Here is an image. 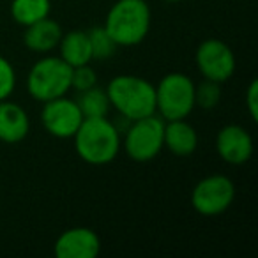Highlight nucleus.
<instances>
[{"label": "nucleus", "mask_w": 258, "mask_h": 258, "mask_svg": "<svg viewBox=\"0 0 258 258\" xmlns=\"http://www.w3.org/2000/svg\"><path fill=\"white\" fill-rule=\"evenodd\" d=\"M50 11V0H13L11 2V16L22 27H29L39 20L48 18Z\"/></svg>", "instance_id": "dca6fc26"}, {"label": "nucleus", "mask_w": 258, "mask_h": 258, "mask_svg": "<svg viewBox=\"0 0 258 258\" xmlns=\"http://www.w3.org/2000/svg\"><path fill=\"white\" fill-rule=\"evenodd\" d=\"M73 68L60 57H44L30 68L27 75V92L36 101L46 103L71 90Z\"/></svg>", "instance_id": "20e7f679"}, {"label": "nucleus", "mask_w": 258, "mask_h": 258, "mask_svg": "<svg viewBox=\"0 0 258 258\" xmlns=\"http://www.w3.org/2000/svg\"><path fill=\"white\" fill-rule=\"evenodd\" d=\"M216 151L228 165H244L253 154V138L239 124H228L219 129L216 137Z\"/></svg>", "instance_id": "9b49d317"}, {"label": "nucleus", "mask_w": 258, "mask_h": 258, "mask_svg": "<svg viewBox=\"0 0 258 258\" xmlns=\"http://www.w3.org/2000/svg\"><path fill=\"white\" fill-rule=\"evenodd\" d=\"M163 145L172 154L179 158L191 156L198 147V133L197 129L186 122V118L165 122V135H163Z\"/></svg>", "instance_id": "ddd939ff"}, {"label": "nucleus", "mask_w": 258, "mask_h": 258, "mask_svg": "<svg viewBox=\"0 0 258 258\" xmlns=\"http://www.w3.org/2000/svg\"><path fill=\"white\" fill-rule=\"evenodd\" d=\"M90 41V50H92V58L96 60H108L110 57H113V53L117 51V43L111 39V36L106 32L104 27H92L87 32Z\"/></svg>", "instance_id": "a211bd4d"}, {"label": "nucleus", "mask_w": 258, "mask_h": 258, "mask_svg": "<svg viewBox=\"0 0 258 258\" xmlns=\"http://www.w3.org/2000/svg\"><path fill=\"white\" fill-rule=\"evenodd\" d=\"M75 101H76V104H78L80 111H82L83 118L106 117L111 108L106 89H101V87H97V85L78 92V97H76Z\"/></svg>", "instance_id": "f3484780"}, {"label": "nucleus", "mask_w": 258, "mask_h": 258, "mask_svg": "<svg viewBox=\"0 0 258 258\" xmlns=\"http://www.w3.org/2000/svg\"><path fill=\"white\" fill-rule=\"evenodd\" d=\"M73 138L76 154L82 161L92 166L113 163L122 147L118 129L106 117L83 118Z\"/></svg>", "instance_id": "f257e3e1"}, {"label": "nucleus", "mask_w": 258, "mask_h": 258, "mask_svg": "<svg viewBox=\"0 0 258 258\" xmlns=\"http://www.w3.org/2000/svg\"><path fill=\"white\" fill-rule=\"evenodd\" d=\"M165 2H170V4H179V2H182V0H165Z\"/></svg>", "instance_id": "5701e85b"}, {"label": "nucleus", "mask_w": 258, "mask_h": 258, "mask_svg": "<svg viewBox=\"0 0 258 258\" xmlns=\"http://www.w3.org/2000/svg\"><path fill=\"white\" fill-rule=\"evenodd\" d=\"M195 108V83L184 73H168L156 85V113L165 122L186 118Z\"/></svg>", "instance_id": "39448f33"}, {"label": "nucleus", "mask_w": 258, "mask_h": 258, "mask_svg": "<svg viewBox=\"0 0 258 258\" xmlns=\"http://www.w3.org/2000/svg\"><path fill=\"white\" fill-rule=\"evenodd\" d=\"M151 8L145 0H117L104 20V29L117 46H137L151 30Z\"/></svg>", "instance_id": "7ed1b4c3"}, {"label": "nucleus", "mask_w": 258, "mask_h": 258, "mask_svg": "<svg viewBox=\"0 0 258 258\" xmlns=\"http://www.w3.org/2000/svg\"><path fill=\"white\" fill-rule=\"evenodd\" d=\"M41 122L51 137L68 140L78 131L80 124L83 122V115L75 99L62 96L44 103L41 110Z\"/></svg>", "instance_id": "1a4fd4ad"}, {"label": "nucleus", "mask_w": 258, "mask_h": 258, "mask_svg": "<svg viewBox=\"0 0 258 258\" xmlns=\"http://www.w3.org/2000/svg\"><path fill=\"white\" fill-rule=\"evenodd\" d=\"M16 89V73L13 64L0 55V101L9 99Z\"/></svg>", "instance_id": "aec40b11"}, {"label": "nucleus", "mask_w": 258, "mask_h": 258, "mask_svg": "<svg viewBox=\"0 0 258 258\" xmlns=\"http://www.w3.org/2000/svg\"><path fill=\"white\" fill-rule=\"evenodd\" d=\"M101 251V239L94 230L75 226L57 237L53 253L57 258H96Z\"/></svg>", "instance_id": "9d476101"}, {"label": "nucleus", "mask_w": 258, "mask_h": 258, "mask_svg": "<svg viewBox=\"0 0 258 258\" xmlns=\"http://www.w3.org/2000/svg\"><path fill=\"white\" fill-rule=\"evenodd\" d=\"M221 99V89L218 82L205 80L195 85V106H200L202 110H212L218 106Z\"/></svg>", "instance_id": "6ab92c4d"}, {"label": "nucleus", "mask_w": 258, "mask_h": 258, "mask_svg": "<svg viewBox=\"0 0 258 258\" xmlns=\"http://www.w3.org/2000/svg\"><path fill=\"white\" fill-rule=\"evenodd\" d=\"M235 184L226 175H207L198 180L191 191V205L200 216L214 218L219 216L233 204Z\"/></svg>", "instance_id": "0eeeda50"}, {"label": "nucleus", "mask_w": 258, "mask_h": 258, "mask_svg": "<svg viewBox=\"0 0 258 258\" xmlns=\"http://www.w3.org/2000/svg\"><path fill=\"white\" fill-rule=\"evenodd\" d=\"M30 131L29 113L9 99L0 101V142L20 144Z\"/></svg>", "instance_id": "f8f14e48"}, {"label": "nucleus", "mask_w": 258, "mask_h": 258, "mask_svg": "<svg viewBox=\"0 0 258 258\" xmlns=\"http://www.w3.org/2000/svg\"><path fill=\"white\" fill-rule=\"evenodd\" d=\"M62 27L50 16L32 25L25 27L23 34V43L30 51L36 53H50L55 48H58V43L62 39Z\"/></svg>", "instance_id": "4468645a"}, {"label": "nucleus", "mask_w": 258, "mask_h": 258, "mask_svg": "<svg viewBox=\"0 0 258 258\" xmlns=\"http://www.w3.org/2000/svg\"><path fill=\"white\" fill-rule=\"evenodd\" d=\"M110 104L129 122L156 113V85L142 76L118 75L106 87Z\"/></svg>", "instance_id": "f03ea898"}, {"label": "nucleus", "mask_w": 258, "mask_h": 258, "mask_svg": "<svg viewBox=\"0 0 258 258\" xmlns=\"http://www.w3.org/2000/svg\"><path fill=\"white\" fill-rule=\"evenodd\" d=\"M94 85H97V75L89 64L73 68L71 89H75L76 92H82V90H87Z\"/></svg>", "instance_id": "412c9836"}, {"label": "nucleus", "mask_w": 258, "mask_h": 258, "mask_svg": "<svg viewBox=\"0 0 258 258\" xmlns=\"http://www.w3.org/2000/svg\"><path fill=\"white\" fill-rule=\"evenodd\" d=\"M163 135H165V120L156 113L149 115L133 120L124 137L122 147L127 158L133 159L135 163H149L158 158L159 152L165 149Z\"/></svg>", "instance_id": "423d86ee"}, {"label": "nucleus", "mask_w": 258, "mask_h": 258, "mask_svg": "<svg viewBox=\"0 0 258 258\" xmlns=\"http://www.w3.org/2000/svg\"><path fill=\"white\" fill-rule=\"evenodd\" d=\"M246 108H247V113L253 120L258 118V82L253 80V82L247 85V90H246Z\"/></svg>", "instance_id": "4be33fe9"}, {"label": "nucleus", "mask_w": 258, "mask_h": 258, "mask_svg": "<svg viewBox=\"0 0 258 258\" xmlns=\"http://www.w3.org/2000/svg\"><path fill=\"white\" fill-rule=\"evenodd\" d=\"M58 48H60V58L71 68L90 64L92 60L90 41L85 30H71L68 34H62Z\"/></svg>", "instance_id": "2eb2a0df"}, {"label": "nucleus", "mask_w": 258, "mask_h": 258, "mask_svg": "<svg viewBox=\"0 0 258 258\" xmlns=\"http://www.w3.org/2000/svg\"><path fill=\"white\" fill-rule=\"evenodd\" d=\"M198 71L205 80L223 83L235 73V55L232 48L221 39H205L200 43L195 53Z\"/></svg>", "instance_id": "6e6552de"}]
</instances>
